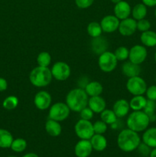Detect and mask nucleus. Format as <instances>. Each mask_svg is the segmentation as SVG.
Listing matches in <instances>:
<instances>
[{
  "label": "nucleus",
  "mask_w": 156,
  "mask_h": 157,
  "mask_svg": "<svg viewBox=\"0 0 156 157\" xmlns=\"http://www.w3.org/2000/svg\"><path fill=\"white\" fill-rule=\"evenodd\" d=\"M140 144L141 138L139 133L128 128L122 130L118 135V147L124 152L130 153L134 151Z\"/></svg>",
  "instance_id": "f257e3e1"
},
{
  "label": "nucleus",
  "mask_w": 156,
  "mask_h": 157,
  "mask_svg": "<svg viewBox=\"0 0 156 157\" xmlns=\"http://www.w3.org/2000/svg\"><path fill=\"white\" fill-rule=\"evenodd\" d=\"M89 96L84 88H75L70 90L66 96V104L70 110L80 112L88 105Z\"/></svg>",
  "instance_id": "f03ea898"
},
{
  "label": "nucleus",
  "mask_w": 156,
  "mask_h": 157,
  "mask_svg": "<svg viewBox=\"0 0 156 157\" xmlns=\"http://www.w3.org/2000/svg\"><path fill=\"white\" fill-rule=\"evenodd\" d=\"M53 76L51 71L48 67L38 66L32 70L29 75V81L31 84L37 87H47L50 84Z\"/></svg>",
  "instance_id": "7ed1b4c3"
},
{
  "label": "nucleus",
  "mask_w": 156,
  "mask_h": 157,
  "mask_svg": "<svg viewBox=\"0 0 156 157\" xmlns=\"http://www.w3.org/2000/svg\"><path fill=\"white\" fill-rule=\"evenodd\" d=\"M149 124V117L143 110L133 111L128 115L126 121L128 128L137 133L145 131Z\"/></svg>",
  "instance_id": "20e7f679"
},
{
  "label": "nucleus",
  "mask_w": 156,
  "mask_h": 157,
  "mask_svg": "<svg viewBox=\"0 0 156 157\" xmlns=\"http://www.w3.org/2000/svg\"><path fill=\"white\" fill-rule=\"evenodd\" d=\"M70 113V110L66 103L57 102L50 107L48 113L49 119L61 122L67 119Z\"/></svg>",
  "instance_id": "39448f33"
},
{
  "label": "nucleus",
  "mask_w": 156,
  "mask_h": 157,
  "mask_svg": "<svg viewBox=\"0 0 156 157\" xmlns=\"http://www.w3.org/2000/svg\"><path fill=\"white\" fill-rule=\"evenodd\" d=\"M118 60L116 59L114 53L106 51L102 54L99 55L98 59V65L102 71L105 73H110L115 70L117 65Z\"/></svg>",
  "instance_id": "423d86ee"
},
{
  "label": "nucleus",
  "mask_w": 156,
  "mask_h": 157,
  "mask_svg": "<svg viewBox=\"0 0 156 157\" xmlns=\"http://www.w3.org/2000/svg\"><path fill=\"white\" fill-rule=\"evenodd\" d=\"M74 131L76 136L80 140H90L95 134L93 125L90 121L80 119L76 123Z\"/></svg>",
  "instance_id": "0eeeda50"
},
{
  "label": "nucleus",
  "mask_w": 156,
  "mask_h": 157,
  "mask_svg": "<svg viewBox=\"0 0 156 157\" xmlns=\"http://www.w3.org/2000/svg\"><path fill=\"white\" fill-rule=\"evenodd\" d=\"M127 90L134 96L143 95L147 90V84L145 80L140 76L129 78L126 83Z\"/></svg>",
  "instance_id": "6e6552de"
},
{
  "label": "nucleus",
  "mask_w": 156,
  "mask_h": 157,
  "mask_svg": "<svg viewBox=\"0 0 156 157\" xmlns=\"http://www.w3.org/2000/svg\"><path fill=\"white\" fill-rule=\"evenodd\" d=\"M51 74L53 78L59 81H64L69 78L71 74V69L68 64L64 61H58L52 66Z\"/></svg>",
  "instance_id": "1a4fd4ad"
},
{
  "label": "nucleus",
  "mask_w": 156,
  "mask_h": 157,
  "mask_svg": "<svg viewBox=\"0 0 156 157\" xmlns=\"http://www.w3.org/2000/svg\"><path fill=\"white\" fill-rule=\"evenodd\" d=\"M147 55H148V52H147V49L145 46L136 44V45L132 46L129 50L128 59L132 63L140 65L142 63L145 61Z\"/></svg>",
  "instance_id": "9d476101"
},
{
  "label": "nucleus",
  "mask_w": 156,
  "mask_h": 157,
  "mask_svg": "<svg viewBox=\"0 0 156 157\" xmlns=\"http://www.w3.org/2000/svg\"><path fill=\"white\" fill-rule=\"evenodd\" d=\"M52 98L50 94L45 90H41L35 94L34 104L40 110H45L49 108L51 104Z\"/></svg>",
  "instance_id": "9b49d317"
},
{
  "label": "nucleus",
  "mask_w": 156,
  "mask_h": 157,
  "mask_svg": "<svg viewBox=\"0 0 156 157\" xmlns=\"http://www.w3.org/2000/svg\"><path fill=\"white\" fill-rule=\"evenodd\" d=\"M118 30L122 36H131L137 30V21L133 18L121 20Z\"/></svg>",
  "instance_id": "f8f14e48"
},
{
  "label": "nucleus",
  "mask_w": 156,
  "mask_h": 157,
  "mask_svg": "<svg viewBox=\"0 0 156 157\" xmlns=\"http://www.w3.org/2000/svg\"><path fill=\"white\" fill-rule=\"evenodd\" d=\"M120 20L113 15H106L102 18L100 21V25L102 27V32L106 33H112L118 30Z\"/></svg>",
  "instance_id": "ddd939ff"
},
{
  "label": "nucleus",
  "mask_w": 156,
  "mask_h": 157,
  "mask_svg": "<svg viewBox=\"0 0 156 157\" xmlns=\"http://www.w3.org/2000/svg\"><path fill=\"white\" fill-rule=\"evenodd\" d=\"M93 151L90 140H80L74 147V153L76 157H89Z\"/></svg>",
  "instance_id": "4468645a"
},
{
  "label": "nucleus",
  "mask_w": 156,
  "mask_h": 157,
  "mask_svg": "<svg viewBox=\"0 0 156 157\" xmlns=\"http://www.w3.org/2000/svg\"><path fill=\"white\" fill-rule=\"evenodd\" d=\"M131 12L132 8L127 2L122 0L119 2L115 4L114 15L119 20H123L128 18L131 15Z\"/></svg>",
  "instance_id": "2eb2a0df"
},
{
  "label": "nucleus",
  "mask_w": 156,
  "mask_h": 157,
  "mask_svg": "<svg viewBox=\"0 0 156 157\" xmlns=\"http://www.w3.org/2000/svg\"><path fill=\"white\" fill-rule=\"evenodd\" d=\"M129 110V102L125 99L118 100L113 104V110L118 118H122L126 116Z\"/></svg>",
  "instance_id": "dca6fc26"
},
{
  "label": "nucleus",
  "mask_w": 156,
  "mask_h": 157,
  "mask_svg": "<svg viewBox=\"0 0 156 157\" xmlns=\"http://www.w3.org/2000/svg\"><path fill=\"white\" fill-rule=\"evenodd\" d=\"M88 106L90 109L93 111V113H100L103 111L106 107V101L102 97L95 96L90 97L88 101Z\"/></svg>",
  "instance_id": "f3484780"
},
{
  "label": "nucleus",
  "mask_w": 156,
  "mask_h": 157,
  "mask_svg": "<svg viewBox=\"0 0 156 157\" xmlns=\"http://www.w3.org/2000/svg\"><path fill=\"white\" fill-rule=\"evenodd\" d=\"M122 71L125 76L129 78L139 76L141 73V67L139 64H135L132 61H126L122 64Z\"/></svg>",
  "instance_id": "a211bd4d"
},
{
  "label": "nucleus",
  "mask_w": 156,
  "mask_h": 157,
  "mask_svg": "<svg viewBox=\"0 0 156 157\" xmlns=\"http://www.w3.org/2000/svg\"><path fill=\"white\" fill-rule=\"evenodd\" d=\"M44 128L47 134L54 137L60 136L62 131V127L60 122L52 119H48L46 121Z\"/></svg>",
  "instance_id": "6ab92c4d"
},
{
  "label": "nucleus",
  "mask_w": 156,
  "mask_h": 157,
  "mask_svg": "<svg viewBox=\"0 0 156 157\" xmlns=\"http://www.w3.org/2000/svg\"><path fill=\"white\" fill-rule=\"evenodd\" d=\"M108 47V43L103 37L99 36L97 38H93L91 42V48L96 55H101L106 51Z\"/></svg>",
  "instance_id": "aec40b11"
},
{
  "label": "nucleus",
  "mask_w": 156,
  "mask_h": 157,
  "mask_svg": "<svg viewBox=\"0 0 156 157\" xmlns=\"http://www.w3.org/2000/svg\"><path fill=\"white\" fill-rule=\"evenodd\" d=\"M90 140V143H91L93 150H96V151H103L106 148L107 140L102 134H96V133H95Z\"/></svg>",
  "instance_id": "412c9836"
},
{
  "label": "nucleus",
  "mask_w": 156,
  "mask_h": 157,
  "mask_svg": "<svg viewBox=\"0 0 156 157\" xmlns=\"http://www.w3.org/2000/svg\"><path fill=\"white\" fill-rule=\"evenodd\" d=\"M142 142L151 148H156V127L146 129L142 135Z\"/></svg>",
  "instance_id": "4be33fe9"
},
{
  "label": "nucleus",
  "mask_w": 156,
  "mask_h": 157,
  "mask_svg": "<svg viewBox=\"0 0 156 157\" xmlns=\"http://www.w3.org/2000/svg\"><path fill=\"white\" fill-rule=\"evenodd\" d=\"M84 90L89 97L100 96L103 90V87L98 81H91L87 83L84 87Z\"/></svg>",
  "instance_id": "5701e85b"
},
{
  "label": "nucleus",
  "mask_w": 156,
  "mask_h": 157,
  "mask_svg": "<svg viewBox=\"0 0 156 157\" xmlns=\"http://www.w3.org/2000/svg\"><path fill=\"white\" fill-rule=\"evenodd\" d=\"M140 40L145 47H154L156 46V32L151 30L142 32Z\"/></svg>",
  "instance_id": "b1692460"
},
{
  "label": "nucleus",
  "mask_w": 156,
  "mask_h": 157,
  "mask_svg": "<svg viewBox=\"0 0 156 157\" xmlns=\"http://www.w3.org/2000/svg\"><path fill=\"white\" fill-rule=\"evenodd\" d=\"M147 101H148V99H146L143 95L134 96L129 101L130 109H132L133 111L143 110L144 107L146 105Z\"/></svg>",
  "instance_id": "393cba45"
},
{
  "label": "nucleus",
  "mask_w": 156,
  "mask_h": 157,
  "mask_svg": "<svg viewBox=\"0 0 156 157\" xmlns=\"http://www.w3.org/2000/svg\"><path fill=\"white\" fill-rule=\"evenodd\" d=\"M13 140L10 132L5 129H0V148H10Z\"/></svg>",
  "instance_id": "a878e982"
},
{
  "label": "nucleus",
  "mask_w": 156,
  "mask_h": 157,
  "mask_svg": "<svg viewBox=\"0 0 156 157\" xmlns=\"http://www.w3.org/2000/svg\"><path fill=\"white\" fill-rule=\"evenodd\" d=\"M131 14L135 20L139 21V20L143 19L147 15V6L143 3L136 4L132 9Z\"/></svg>",
  "instance_id": "bb28decb"
},
{
  "label": "nucleus",
  "mask_w": 156,
  "mask_h": 157,
  "mask_svg": "<svg viewBox=\"0 0 156 157\" xmlns=\"http://www.w3.org/2000/svg\"><path fill=\"white\" fill-rule=\"evenodd\" d=\"M100 118L101 121L105 122L107 125H113V124L117 122L118 117L113 110L105 109L100 113Z\"/></svg>",
  "instance_id": "cd10ccee"
},
{
  "label": "nucleus",
  "mask_w": 156,
  "mask_h": 157,
  "mask_svg": "<svg viewBox=\"0 0 156 157\" xmlns=\"http://www.w3.org/2000/svg\"><path fill=\"white\" fill-rule=\"evenodd\" d=\"M87 30L88 35L93 38L101 36L102 32L100 23L97 22V21H92V22L89 23L88 25H87Z\"/></svg>",
  "instance_id": "c85d7f7f"
},
{
  "label": "nucleus",
  "mask_w": 156,
  "mask_h": 157,
  "mask_svg": "<svg viewBox=\"0 0 156 157\" xmlns=\"http://www.w3.org/2000/svg\"><path fill=\"white\" fill-rule=\"evenodd\" d=\"M143 111L148 115L149 117L150 122H154L156 121V103L154 101H150L148 100L146 103V105L144 107Z\"/></svg>",
  "instance_id": "c756f323"
},
{
  "label": "nucleus",
  "mask_w": 156,
  "mask_h": 157,
  "mask_svg": "<svg viewBox=\"0 0 156 157\" xmlns=\"http://www.w3.org/2000/svg\"><path fill=\"white\" fill-rule=\"evenodd\" d=\"M27 147V142L23 138H17L13 140L10 148L15 153H21L24 151Z\"/></svg>",
  "instance_id": "7c9ffc66"
},
{
  "label": "nucleus",
  "mask_w": 156,
  "mask_h": 157,
  "mask_svg": "<svg viewBox=\"0 0 156 157\" xmlns=\"http://www.w3.org/2000/svg\"><path fill=\"white\" fill-rule=\"evenodd\" d=\"M51 62V56L47 52H42L37 57V63L41 67H48Z\"/></svg>",
  "instance_id": "2f4dec72"
},
{
  "label": "nucleus",
  "mask_w": 156,
  "mask_h": 157,
  "mask_svg": "<svg viewBox=\"0 0 156 157\" xmlns=\"http://www.w3.org/2000/svg\"><path fill=\"white\" fill-rule=\"evenodd\" d=\"M18 105V99L17 97L11 95L7 97L6 99L3 101L2 106L5 109L8 110H12L16 108Z\"/></svg>",
  "instance_id": "473e14b6"
},
{
  "label": "nucleus",
  "mask_w": 156,
  "mask_h": 157,
  "mask_svg": "<svg viewBox=\"0 0 156 157\" xmlns=\"http://www.w3.org/2000/svg\"><path fill=\"white\" fill-rule=\"evenodd\" d=\"M114 55L118 61H125L127 58H128L129 50L126 47H125V46H120V47H118L116 49Z\"/></svg>",
  "instance_id": "72a5a7b5"
},
{
  "label": "nucleus",
  "mask_w": 156,
  "mask_h": 157,
  "mask_svg": "<svg viewBox=\"0 0 156 157\" xmlns=\"http://www.w3.org/2000/svg\"><path fill=\"white\" fill-rule=\"evenodd\" d=\"M94 133L96 134H103L107 130V124L102 121H97L93 124Z\"/></svg>",
  "instance_id": "f704fd0d"
},
{
  "label": "nucleus",
  "mask_w": 156,
  "mask_h": 157,
  "mask_svg": "<svg viewBox=\"0 0 156 157\" xmlns=\"http://www.w3.org/2000/svg\"><path fill=\"white\" fill-rule=\"evenodd\" d=\"M150 28H151V23L145 18L139 20L137 21V30L140 31V32H146V31L150 30Z\"/></svg>",
  "instance_id": "c9c22d12"
},
{
  "label": "nucleus",
  "mask_w": 156,
  "mask_h": 157,
  "mask_svg": "<svg viewBox=\"0 0 156 157\" xmlns=\"http://www.w3.org/2000/svg\"><path fill=\"white\" fill-rule=\"evenodd\" d=\"M80 114V119L90 121L93 117V111L89 107H86L79 112Z\"/></svg>",
  "instance_id": "e433bc0d"
},
{
  "label": "nucleus",
  "mask_w": 156,
  "mask_h": 157,
  "mask_svg": "<svg viewBox=\"0 0 156 157\" xmlns=\"http://www.w3.org/2000/svg\"><path fill=\"white\" fill-rule=\"evenodd\" d=\"M136 150H138L139 154L142 156H148L150 153H151V147H149L148 145L144 144L143 142L139 144Z\"/></svg>",
  "instance_id": "4c0bfd02"
},
{
  "label": "nucleus",
  "mask_w": 156,
  "mask_h": 157,
  "mask_svg": "<svg viewBox=\"0 0 156 157\" xmlns=\"http://www.w3.org/2000/svg\"><path fill=\"white\" fill-rule=\"evenodd\" d=\"M145 94L147 99L156 101V85H151L149 87H147Z\"/></svg>",
  "instance_id": "58836bf2"
},
{
  "label": "nucleus",
  "mask_w": 156,
  "mask_h": 157,
  "mask_svg": "<svg viewBox=\"0 0 156 157\" xmlns=\"http://www.w3.org/2000/svg\"><path fill=\"white\" fill-rule=\"evenodd\" d=\"M94 0H75V4L80 9H87L93 5Z\"/></svg>",
  "instance_id": "ea45409f"
},
{
  "label": "nucleus",
  "mask_w": 156,
  "mask_h": 157,
  "mask_svg": "<svg viewBox=\"0 0 156 157\" xmlns=\"http://www.w3.org/2000/svg\"><path fill=\"white\" fill-rule=\"evenodd\" d=\"M8 87V82L5 78H0V92L5 91Z\"/></svg>",
  "instance_id": "a19ab883"
},
{
  "label": "nucleus",
  "mask_w": 156,
  "mask_h": 157,
  "mask_svg": "<svg viewBox=\"0 0 156 157\" xmlns=\"http://www.w3.org/2000/svg\"><path fill=\"white\" fill-rule=\"evenodd\" d=\"M142 3L148 7H154L156 6V0H142Z\"/></svg>",
  "instance_id": "79ce46f5"
},
{
  "label": "nucleus",
  "mask_w": 156,
  "mask_h": 157,
  "mask_svg": "<svg viewBox=\"0 0 156 157\" xmlns=\"http://www.w3.org/2000/svg\"><path fill=\"white\" fill-rule=\"evenodd\" d=\"M22 157H39L36 153H27V154L24 155Z\"/></svg>",
  "instance_id": "37998d69"
},
{
  "label": "nucleus",
  "mask_w": 156,
  "mask_h": 157,
  "mask_svg": "<svg viewBox=\"0 0 156 157\" xmlns=\"http://www.w3.org/2000/svg\"><path fill=\"white\" fill-rule=\"evenodd\" d=\"M149 157H156V148H153V150H151Z\"/></svg>",
  "instance_id": "c03bdc74"
},
{
  "label": "nucleus",
  "mask_w": 156,
  "mask_h": 157,
  "mask_svg": "<svg viewBox=\"0 0 156 157\" xmlns=\"http://www.w3.org/2000/svg\"><path fill=\"white\" fill-rule=\"evenodd\" d=\"M110 1H111L113 3H114V4H116V3L122 1V0H110Z\"/></svg>",
  "instance_id": "a18cd8bd"
},
{
  "label": "nucleus",
  "mask_w": 156,
  "mask_h": 157,
  "mask_svg": "<svg viewBox=\"0 0 156 157\" xmlns=\"http://www.w3.org/2000/svg\"><path fill=\"white\" fill-rule=\"evenodd\" d=\"M154 61H155V63H156V52L155 54H154Z\"/></svg>",
  "instance_id": "49530a36"
},
{
  "label": "nucleus",
  "mask_w": 156,
  "mask_h": 157,
  "mask_svg": "<svg viewBox=\"0 0 156 157\" xmlns=\"http://www.w3.org/2000/svg\"><path fill=\"white\" fill-rule=\"evenodd\" d=\"M154 16H155V18H156V9H155V11H154Z\"/></svg>",
  "instance_id": "de8ad7c7"
},
{
  "label": "nucleus",
  "mask_w": 156,
  "mask_h": 157,
  "mask_svg": "<svg viewBox=\"0 0 156 157\" xmlns=\"http://www.w3.org/2000/svg\"><path fill=\"white\" fill-rule=\"evenodd\" d=\"M9 157H16V156H9Z\"/></svg>",
  "instance_id": "09e8293b"
},
{
  "label": "nucleus",
  "mask_w": 156,
  "mask_h": 157,
  "mask_svg": "<svg viewBox=\"0 0 156 157\" xmlns=\"http://www.w3.org/2000/svg\"><path fill=\"white\" fill-rule=\"evenodd\" d=\"M155 81H156V77H155Z\"/></svg>",
  "instance_id": "8fccbe9b"
}]
</instances>
